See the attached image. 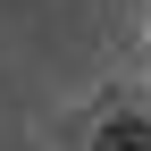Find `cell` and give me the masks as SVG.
Segmentation results:
<instances>
[{
    "label": "cell",
    "instance_id": "1",
    "mask_svg": "<svg viewBox=\"0 0 151 151\" xmlns=\"http://www.w3.org/2000/svg\"><path fill=\"white\" fill-rule=\"evenodd\" d=\"M92 151H151V118H134V109L101 118V134H92Z\"/></svg>",
    "mask_w": 151,
    "mask_h": 151
}]
</instances>
